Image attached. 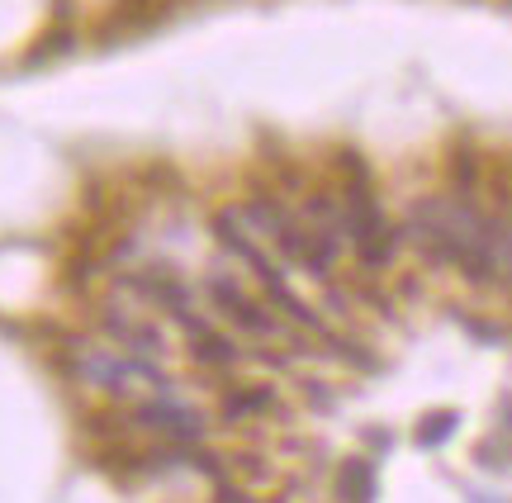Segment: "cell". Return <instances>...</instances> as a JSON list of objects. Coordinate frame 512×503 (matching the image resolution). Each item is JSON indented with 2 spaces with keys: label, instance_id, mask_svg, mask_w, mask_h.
<instances>
[{
  "label": "cell",
  "instance_id": "obj_1",
  "mask_svg": "<svg viewBox=\"0 0 512 503\" xmlns=\"http://www.w3.org/2000/svg\"><path fill=\"white\" fill-rule=\"evenodd\" d=\"M124 423L166 437V447H200L204 437V418L190 404H176V399H143V404L128 409Z\"/></svg>",
  "mask_w": 512,
  "mask_h": 503
},
{
  "label": "cell",
  "instance_id": "obj_2",
  "mask_svg": "<svg viewBox=\"0 0 512 503\" xmlns=\"http://www.w3.org/2000/svg\"><path fill=\"white\" fill-rule=\"evenodd\" d=\"M204 295L214 299V309L233 318L242 333H256V337H280L285 333V328H280V318H275V309L256 304V299L247 295L228 271H209V276H204Z\"/></svg>",
  "mask_w": 512,
  "mask_h": 503
},
{
  "label": "cell",
  "instance_id": "obj_3",
  "mask_svg": "<svg viewBox=\"0 0 512 503\" xmlns=\"http://www.w3.org/2000/svg\"><path fill=\"white\" fill-rule=\"evenodd\" d=\"M95 323H100V333H110L119 347H128V356H138V361H157L166 352V337L143 323V318H133L124 304H100L95 309Z\"/></svg>",
  "mask_w": 512,
  "mask_h": 503
},
{
  "label": "cell",
  "instance_id": "obj_4",
  "mask_svg": "<svg viewBox=\"0 0 512 503\" xmlns=\"http://www.w3.org/2000/svg\"><path fill=\"white\" fill-rule=\"evenodd\" d=\"M185 333V342H190V356L200 361V366H214V371H228V366H238L242 361V347L233 342V337H223L214 323H204L200 314H185V318H176Z\"/></svg>",
  "mask_w": 512,
  "mask_h": 503
},
{
  "label": "cell",
  "instance_id": "obj_5",
  "mask_svg": "<svg viewBox=\"0 0 512 503\" xmlns=\"http://www.w3.org/2000/svg\"><path fill=\"white\" fill-rule=\"evenodd\" d=\"M242 219H247V228H256V233H266V238H280L285 228L294 224V214L285 205H280V195H271L266 186H252L247 190V200H242V209H238Z\"/></svg>",
  "mask_w": 512,
  "mask_h": 503
},
{
  "label": "cell",
  "instance_id": "obj_6",
  "mask_svg": "<svg viewBox=\"0 0 512 503\" xmlns=\"http://www.w3.org/2000/svg\"><path fill=\"white\" fill-rule=\"evenodd\" d=\"M219 409L228 423H242V418H256V413L275 409V390L271 385H233V390H223Z\"/></svg>",
  "mask_w": 512,
  "mask_h": 503
},
{
  "label": "cell",
  "instance_id": "obj_7",
  "mask_svg": "<svg viewBox=\"0 0 512 503\" xmlns=\"http://www.w3.org/2000/svg\"><path fill=\"white\" fill-rule=\"evenodd\" d=\"M370 489H375V475L361 456H347L337 466V499L342 503H370Z\"/></svg>",
  "mask_w": 512,
  "mask_h": 503
},
{
  "label": "cell",
  "instance_id": "obj_8",
  "mask_svg": "<svg viewBox=\"0 0 512 503\" xmlns=\"http://www.w3.org/2000/svg\"><path fill=\"white\" fill-rule=\"evenodd\" d=\"M456 423H460L456 413H427L413 437H418V447H437V442H446V437L456 432Z\"/></svg>",
  "mask_w": 512,
  "mask_h": 503
},
{
  "label": "cell",
  "instance_id": "obj_9",
  "mask_svg": "<svg viewBox=\"0 0 512 503\" xmlns=\"http://www.w3.org/2000/svg\"><path fill=\"white\" fill-rule=\"evenodd\" d=\"M451 181H456L460 195H470L479 186V157L470 148H456L451 152Z\"/></svg>",
  "mask_w": 512,
  "mask_h": 503
},
{
  "label": "cell",
  "instance_id": "obj_10",
  "mask_svg": "<svg viewBox=\"0 0 512 503\" xmlns=\"http://www.w3.org/2000/svg\"><path fill=\"white\" fill-rule=\"evenodd\" d=\"M72 43H76V38H72V29H53V38H43V43H38V48H34V57H53V53H67Z\"/></svg>",
  "mask_w": 512,
  "mask_h": 503
},
{
  "label": "cell",
  "instance_id": "obj_11",
  "mask_svg": "<svg viewBox=\"0 0 512 503\" xmlns=\"http://www.w3.org/2000/svg\"><path fill=\"white\" fill-rule=\"evenodd\" d=\"M209 503H256V499L242 485H228V480H223V485L214 489V499H209Z\"/></svg>",
  "mask_w": 512,
  "mask_h": 503
}]
</instances>
